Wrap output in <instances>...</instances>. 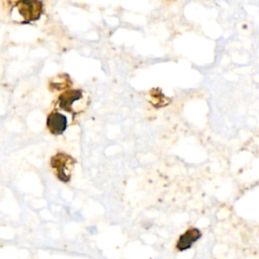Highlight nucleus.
I'll return each instance as SVG.
<instances>
[{
    "label": "nucleus",
    "mask_w": 259,
    "mask_h": 259,
    "mask_svg": "<svg viewBox=\"0 0 259 259\" xmlns=\"http://www.w3.org/2000/svg\"><path fill=\"white\" fill-rule=\"evenodd\" d=\"M14 8L18 16L22 18L21 23H29L40 17L44 5L40 0H15Z\"/></svg>",
    "instance_id": "obj_1"
},
{
    "label": "nucleus",
    "mask_w": 259,
    "mask_h": 259,
    "mask_svg": "<svg viewBox=\"0 0 259 259\" xmlns=\"http://www.w3.org/2000/svg\"><path fill=\"white\" fill-rule=\"evenodd\" d=\"M201 236V233L197 229H189L185 233H183L176 244V248L179 251H184L189 249L193 243H195Z\"/></svg>",
    "instance_id": "obj_5"
},
{
    "label": "nucleus",
    "mask_w": 259,
    "mask_h": 259,
    "mask_svg": "<svg viewBox=\"0 0 259 259\" xmlns=\"http://www.w3.org/2000/svg\"><path fill=\"white\" fill-rule=\"evenodd\" d=\"M75 160L71 156L64 153H58L51 159V166L58 179L62 182H68L70 180Z\"/></svg>",
    "instance_id": "obj_2"
},
{
    "label": "nucleus",
    "mask_w": 259,
    "mask_h": 259,
    "mask_svg": "<svg viewBox=\"0 0 259 259\" xmlns=\"http://www.w3.org/2000/svg\"><path fill=\"white\" fill-rule=\"evenodd\" d=\"M67 125H68V120L63 113L58 111H53L48 115L47 126L53 135L63 134L66 131Z\"/></svg>",
    "instance_id": "obj_3"
},
{
    "label": "nucleus",
    "mask_w": 259,
    "mask_h": 259,
    "mask_svg": "<svg viewBox=\"0 0 259 259\" xmlns=\"http://www.w3.org/2000/svg\"><path fill=\"white\" fill-rule=\"evenodd\" d=\"M83 93L81 90H68L62 93L58 98V106L66 111L73 112L74 111V104L82 99Z\"/></svg>",
    "instance_id": "obj_4"
}]
</instances>
